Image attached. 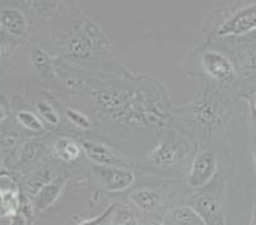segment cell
<instances>
[{
	"label": "cell",
	"mask_w": 256,
	"mask_h": 225,
	"mask_svg": "<svg viewBox=\"0 0 256 225\" xmlns=\"http://www.w3.org/2000/svg\"><path fill=\"white\" fill-rule=\"evenodd\" d=\"M93 106L110 120L132 127L158 131L164 127L168 112L160 101H154L146 90L126 85L106 84L90 89Z\"/></svg>",
	"instance_id": "6da1fadb"
},
{
	"label": "cell",
	"mask_w": 256,
	"mask_h": 225,
	"mask_svg": "<svg viewBox=\"0 0 256 225\" xmlns=\"http://www.w3.org/2000/svg\"><path fill=\"white\" fill-rule=\"evenodd\" d=\"M234 104L227 89L199 79V87L190 102L176 108L178 118L200 139H212L231 121Z\"/></svg>",
	"instance_id": "7a4b0ae2"
},
{
	"label": "cell",
	"mask_w": 256,
	"mask_h": 225,
	"mask_svg": "<svg viewBox=\"0 0 256 225\" xmlns=\"http://www.w3.org/2000/svg\"><path fill=\"white\" fill-rule=\"evenodd\" d=\"M208 38L223 47L256 42V0H227L210 20Z\"/></svg>",
	"instance_id": "3957f363"
},
{
	"label": "cell",
	"mask_w": 256,
	"mask_h": 225,
	"mask_svg": "<svg viewBox=\"0 0 256 225\" xmlns=\"http://www.w3.org/2000/svg\"><path fill=\"white\" fill-rule=\"evenodd\" d=\"M185 69L190 75L214 83L228 92H241L242 82L234 57L227 48L217 43L209 41L196 48L186 61Z\"/></svg>",
	"instance_id": "277c9868"
},
{
	"label": "cell",
	"mask_w": 256,
	"mask_h": 225,
	"mask_svg": "<svg viewBox=\"0 0 256 225\" xmlns=\"http://www.w3.org/2000/svg\"><path fill=\"white\" fill-rule=\"evenodd\" d=\"M107 46L108 43L98 25L90 18L80 17L74 27H72L68 38L62 42V51L65 59L80 62L90 59L96 51H104Z\"/></svg>",
	"instance_id": "5b68a950"
},
{
	"label": "cell",
	"mask_w": 256,
	"mask_h": 225,
	"mask_svg": "<svg viewBox=\"0 0 256 225\" xmlns=\"http://www.w3.org/2000/svg\"><path fill=\"white\" fill-rule=\"evenodd\" d=\"M226 181L220 175L216 176L209 185L196 190L186 204L202 217L206 225H227L224 211Z\"/></svg>",
	"instance_id": "8992f818"
},
{
	"label": "cell",
	"mask_w": 256,
	"mask_h": 225,
	"mask_svg": "<svg viewBox=\"0 0 256 225\" xmlns=\"http://www.w3.org/2000/svg\"><path fill=\"white\" fill-rule=\"evenodd\" d=\"M190 152L192 147L188 139L182 134L170 131L152 148L146 159L156 167L171 168L182 163Z\"/></svg>",
	"instance_id": "52a82bcc"
},
{
	"label": "cell",
	"mask_w": 256,
	"mask_h": 225,
	"mask_svg": "<svg viewBox=\"0 0 256 225\" xmlns=\"http://www.w3.org/2000/svg\"><path fill=\"white\" fill-rule=\"evenodd\" d=\"M218 172V155L210 149H202L194 157L186 183L192 189L206 187L216 178Z\"/></svg>",
	"instance_id": "ba28073f"
},
{
	"label": "cell",
	"mask_w": 256,
	"mask_h": 225,
	"mask_svg": "<svg viewBox=\"0 0 256 225\" xmlns=\"http://www.w3.org/2000/svg\"><path fill=\"white\" fill-rule=\"evenodd\" d=\"M93 172L102 187L108 192H122L136 182V175L124 166H96Z\"/></svg>",
	"instance_id": "9c48e42d"
},
{
	"label": "cell",
	"mask_w": 256,
	"mask_h": 225,
	"mask_svg": "<svg viewBox=\"0 0 256 225\" xmlns=\"http://www.w3.org/2000/svg\"><path fill=\"white\" fill-rule=\"evenodd\" d=\"M231 52L242 83H256V42L226 47Z\"/></svg>",
	"instance_id": "30bf717a"
},
{
	"label": "cell",
	"mask_w": 256,
	"mask_h": 225,
	"mask_svg": "<svg viewBox=\"0 0 256 225\" xmlns=\"http://www.w3.org/2000/svg\"><path fill=\"white\" fill-rule=\"evenodd\" d=\"M20 189L13 176L0 172V218L13 217L20 210Z\"/></svg>",
	"instance_id": "8fae6325"
},
{
	"label": "cell",
	"mask_w": 256,
	"mask_h": 225,
	"mask_svg": "<svg viewBox=\"0 0 256 225\" xmlns=\"http://www.w3.org/2000/svg\"><path fill=\"white\" fill-rule=\"evenodd\" d=\"M66 177H58L50 182L45 183L34 196L30 199L34 215H38L40 213H44L48 209H50L54 204L56 203L58 199L62 196V190L66 185Z\"/></svg>",
	"instance_id": "7c38bea8"
},
{
	"label": "cell",
	"mask_w": 256,
	"mask_h": 225,
	"mask_svg": "<svg viewBox=\"0 0 256 225\" xmlns=\"http://www.w3.org/2000/svg\"><path fill=\"white\" fill-rule=\"evenodd\" d=\"M80 145L88 159L96 166H122V157L107 144L84 139Z\"/></svg>",
	"instance_id": "4fadbf2b"
},
{
	"label": "cell",
	"mask_w": 256,
	"mask_h": 225,
	"mask_svg": "<svg viewBox=\"0 0 256 225\" xmlns=\"http://www.w3.org/2000/svg\"><path fill=\"white\" fill-rule=\"evenodd\" d=\"M0 31L10 38H22L28 31L26 15L17 8H6L0 11Z\"/></svg>",
	"instance_id": "5bb4252c"
},
{
	"label": "cell",
	"mask_w": 256,
	"mask_h": 225,
	"mask_svg": "<svg viewBox=\"0 0 256 225\" xmlns=\"http://www.w3.org/2000/svg\"><path fill=\"white\" fill-rule=\"evenodd\" d=\"M164 225H206V223L192 206L186 204L167 211L164 217Z\"/></svg>",
	"instance_id": "9a60e30c"
},
{
	"label": "cell",
	"mask_w": 256,
	"mask_h": 225,
	"mask_svg": "<svg viewBox=\"0 0 256 225\" xmlns=\"http://www.w3.org/2000/svg\"><path fill=\"white\" fill-rule=\"evenodd\" d=\"M52 150L58 159H60L64 163L76 162L83 153L80 143L76 141L73 138H69V136L58 138L56 140L54 141Z\"/></svg>",
	"instance_id": "2e32d148"
},
{
	"label": "cell",
	"mask_w": 256,
	"mask_h": 225,
	"mask_svg": "<svg viewBox=\"0 0 256 225\" xmlns=\"http://www.w3.org/2000/svg\"><path fill=\"white\" fill-rule=\"evenodd\" d=\"M31 65L44 78H51L55 75V62H54L52 56L42 48L36 47L32 50Z\"/></svg>",
	"instance_id": "e0dca14e"
},
{
	"label": "cell",
	"mask_w": 256,
	"mask_h": 225,
	"mask_svg": "<svg viewBox=\"0 0 256 225\" xmlns=\"http://www.w3.org/2000/svg\"><path fill=\"white\" fill-rule=\"evenodd\" d=\"M130 201L142 211L152 213L160 206V196L153 190L143 189L130 195Z\"/></svg>",
	"instance_id": "ac0fdd59"
},
{
	"label": "cell",
	"mask_w": 256,
	"mask_h": 225,
	"mask_svg": "<svg viewBox=\"0 0 256 225\" xmlns=\"http://www.w3.org/2000/svg\"><path fill=\"white\" fill-rule=\"evenodd\" d=\"M16 118H17L18 124L31 134L40 135L45 131V124L37 113L27 110H20L16 113Z\"/></svg>",
	"instance_id": "d6986e66"
},
{
	"label": "cell",
	"mask_w": 256,
	"mask_h": 225,
	"mask_svg": "<svg viewBox=\"0 0 256 225\" xmlns=\"http://www.w3.org/2000/svg\"><path fill=\"white\" fill-rule=\"evenodd\" d=\"M36 112L37 115L41 117L45 124L50 125V126H59L60 125V115L58 112L56 107L51 103L50 101L46 99H38L36 102Z\"/></svg>",
	"instance_id": "ffe728a7"
},
{
	"label": "cell",
	"mask_w": 256,
	"mask_h": 225,
	"mask_svg": "<svg viewBox=\"0 0 256 225\" xmlns=\"http://www.w3.org/2000/svg\"><path fill=\"white\" fill-rule=\"evenodd\" d=\"M110 218L111 225H138L134 211L126 205L118 204Z\"/></svg>",
	"instance_id": "44dd1931"
},
{
	"label": "cell",
	"mask_w": 256,
	"mask_h": 225,
	"mask_svg": "<svg viewBox=\"0 0 256 225\" xmlns=\"http://www.w3.org/2000/svg\"><path fill=\"white\" fill-rule=\"evenodd\" d=\"M65 116L68 118V121L72 125H74L76 127L80 130H90L92 129L93 124L90 121V118L88 117L86 113L80 112L78 110H74V108H68L65 111Z\"/></svg>",
	"instance_id": "7402d4cb"
},
{
	"label": "cell",
	"mask_w": 256,
	"mask_h": 225,
	"mask_svg": "<svg viewBox=\"0 0 256 225\" xmlns=\"http://www.w3.org/2000/svg\"><path fill=\"white\" fill-rule=\"evenodd\" d=\"M20 138H18L17 132H3L0 135V150L2 153H6L10 155V153H14L18 148Z\"/></svg>",
	"instance_id": "603a6c76"
},
{
	"label": "cell",
	"mask_w": 256,
	"mask_h": 225,
	"mask_svg": "<svg viewBox=\"0 0 256 225\" xmlns=\"http://www.w3.org/2000/svg\"><path fill=\"white\" fill-rule=\"evenodd\" d=\"M240 97L256 108V83H242Z\"/></svg>",
	"instance_id": "cb8c5ba5"
},
{
	"label": "cell",
	"mask_w": 256,
	"mask_h": 225,
	"mask_svg": "<svg viewBox=\"0 0 256 225\" xmlns=\"http://www.w3.org/2000/svg\"><path fill=\"white\" fill-rule=\"evenodd\" d=\"M116 205H118V204H112V205L108 206V208H107L106 210L102 213V214H100L98 217L90 218V219H87V220H83V222L79 223L78 225H104V223L111 217V214H112L114 210H115Z\"/></svg>",
	"instance_id": "d4e9b609"
},
{
	"label": "cell",
	"mask_w": 256,
	"mask_h": 225,
	"mask_svg": "<svg viewBox=\"0 0 256 225\" xmlns=\"http://www.w3.org/2000/svg\"><path fill=\"white\" fill-rule=\"evenodd\" d=\"M10 225H28V219L26 218L22 211H18L17 214L12 217Z\"/></svg>",
	"instance_id": "484cf974"
},
{
	"label": "cell",
	"mask_w": 256,
	"mask_h": 225,
	"mask_svg": "<svg viewBox=\"0 0 256 225\" xmlns=\"http://www.w3.org/2000/svg\"><path fill=\"white\" fill-rule=\"evenodd\" d=\"M8 115H9L8 106H6V103L2 102V99H0V125L6 121V117H8Z\"/></svg>",
	"instance_id": "4316f807"
},
{
	"label": "cell",
	"mask_w": 256,
	"mask_h": 225,
	"mask_svg": "<svg viewBox=\"0 0 256 225\" xmlns=\"http://www.w3.org/2000/svg\"><path fill=\"white\" fill-rule=\"evenodd\" d=\"M251 150H252L254 164L256 167V130L252 127V135H251Z\"/></svg>",
	"instance_id": "83f0119b"
},
{
	"label": "cell",
	"mask_w": 256,
	"mask_h": 225,
	"mask_svg": "<svg viewBox=\"0 0 256 225\" xmlns=\"http://www.w3.org/2000/svg\"><path fill=\"white\" fill-rule=\"evenodd\" d=\"M248 112H250V120L251 122H252V127L256 130V108L250 103H248Z\"/></svg>",
	"instance_id": "f1b7e54d"
},
{
	"label": "cell",
	"mask_w": 256,
	"mask_h": 225,
	"mask_svg": "<svg viewBox=\"0 0 256 225\" xmlns=\"http://www.w3.org/2000/svg\"><path fill=\"white\" fill-rule=\"evenodd\" d=\"M248 225H256V196H255V200H254L252 211H251V218H250V223H248Z\"/></svg>",
	"instance_id": "f546056e"
},
{
	"label": "cell",
	"mask_w": 256,
	"mask_h": 225,
	"mask_svg": "<svg viewBox=\"0 0 256 225\" xmlns=\"http://www.w3.org/2000/svg\"><path fill=\"white\" fill-rule=\"evenodd\" d=\"M150 225H164V223H158V222H154V223H152V224Z\"/></svg>",
	"instance_id": "4dcf8cb0"
},
{
	"label": "cell",
	"mask_w": 256,
	"mask_h": 225,
	"mask_svg": "<svg viewBox=\"0 0 256 225\" xmlns=\"http://www.w3.org/2000/svg\"><path fill=\"white\" fill-rule=\"evenodd\" d=\"M2 162H3V159H2V150H0V167H2Z\"/></svg>",
	"instance_id": "1f68e13d"
},
{
	"label": "cell",
	"mask_w": 256,
	"mask_h": 225,
	"mask_svg": "<svg viewBox=\"0 0 256 225\" xmlns=\"http://www.w3.org/2000/svg\"><path fill=\"white\" fill-rule=\"evenodd\" d=\"M2 50H3V47H2V41H0V57H2Z\"/></svg>",
	"instance_id": "d6a6232c"
}]
</instances>
